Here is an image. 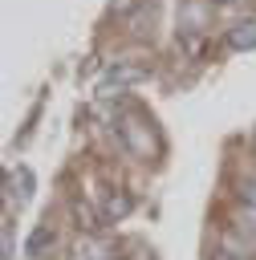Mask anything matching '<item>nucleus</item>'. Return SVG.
<instances>
[{"label":"nucleus","instance_id":"6e6552de","mask_svg":"<svg viewBox=\"0 0 256 260\" xmlns=\"http://www.w3.org/2000/svg\"><path fill=\"white\" fill-rule=\"evenodd\" d=\"M179 49H183L191 61H203V53H207V32H203V28H179Z\"/></svg>","mask_w":256,"mask_h":260},{"label":"nucleus","instance_id":"f8f14e48","mask_svg":"<svg viewBox=\"0 0 256 260\" xmlns=\"http://www.w3.org/2000/svg\"><path fill=\"white\" fill-rule=\"evenodd\" d=\"M252 154H256V130H252Z\"/></svg>","mask_w":256,"mask_h":260},{"label":"nucleus","instance_id":"20e7f679","mask_svg":"<svg viewBox=\"0 0 256 260\" xmlns=\"http://www.w3.org/2000/svg\"><path fill=\"white\" fill-rule=\"evenodd\" d=\"M223 45H228L232 53H248V49H256V12L244 16V20H236V24L223 32Z\"/></svg>","mask_w":256,"mask_h":260},{"label":"nucleus","instance_id":"f03ea898","mask_svg":"<svg viewBox=\"0 0 256 260\" xmlns=\"http://www.w3.org/2000/svg\"><path fill=\"white\" fill-rule=\"evenodd\" d=\"M146 77H150V69H146V65L118 61V65H110V69L102 73V81H98V93H102V98H114V89L122 93V89H130V85H142Z\"/></svg>","mask_w":256,"mask_h":260},{"label":"nucleus","instance_id":"9b49d317","mask_svg":"<svg viewBox=\"0 0 256 260\" xmlns=\"http://www.w3.org/2000/svg\"><path fill=\"white\" fill-rule=\"evenodd\" d=\"M207 260H252V256H240V252H228V248H211Z\"/></svg>","mask_w":256,"mask_h":260},{"label":"nucleus","instance_id":"39448f33","mask_svg":"<svg viewBox=\"0 0 256 260\" xmlns=\"http://www.w3.org/2000/svg\"><path fill=\"white\" fill-rule=\"evenodd\" d=\"M134 211V195L126 187H106V199H102V219H126Z\"/></svg>","mask_w":256,"mask_h":260},{"label":"nucleus","instance_id":"423d86ee","mask_svg":"<svg viewBox=\"0 0 256 260\" xmlns=\"http://www.w3.org/2000/svg\"><path fill=\"white\" fill-rule=\"evenodd\" d=\"M69 215H73V223H77L85 236H93V232L102 228V211H98L93 203H85L81 195H73V199H69Z\"/></svg>","mask_w":256,"mask_h":260},{"label":"nucleus","instance_id":"9d476101","mask_svg":"<svg viewBox=\"0 0 256 260\" xmlns=\"http://www.w3.org/2000/svg\"><path fill=\"white\" fill-rule=\"evenodd\" d=\"M232 191H236V203L240 207H252L256 211V175H240L232 183Z\"/></svg>","mask_w":256,"mask_h":260},{"label":"nucleus","instance_id":"ddd939ff","mask_svg":"<svg viewBox=\"0 0 256 260\" xmlns=\"http://www.w3.org/2000/svg\"><path fill=\"white\" fill-rule=\"evenodd\" d=\"M211 4H223V0H211Z\"/></svg>","mask_w":256,"mask_h":260},{"label":"nucleus","instance_id":"0eeeda50","mask_svg":"<svg viewBox=\"0 0 256 260\" xmlns=\"http://www.w3.org/2000/svg\"><path fill=\"white\" fill-rule=\"evenodd\" d=\"M53 244H57V228L45 219V223H37L33 236L24 240V256H45V252H53Z\"/></svg>","mask_w":256,"mask_h":260},{"label":"nucleus","instance_id":"1a4fd4ad","mask_svg":"<svg viewBox=\"0 0 256 260\" xmlns=\"http://www.w3.org/2000/svg\"><path fill=\"white\" fill-rule=\"evenodd\" d=\"M232 232H236L244 244L256 248V211H252V207H236V211H232Z\"/></svg>","mask_w":256,"mask_h":260},{"label":"nucleus","instance_id":"7ed1b4c3","mask_svg":"<svg viewBox=\"0 0 256 260\" xmlns=\"http://www.w3.org/2000/svg\"><path fill=\"white\" fill-rule=\"evenodd\" d=\"M33 187H37V175H33V167H12L8 171V183H4V191H8V203L16 207H24L28 199H33Z\"/></svg>","mask_w":256,"mask_h":260},{"label":"nucleus","instance_id":"f257e3e1","mask_svg":"<svg viewBox=\"0 0 256 260\" xmlns=\"http://www.w3.org/2000/svg\"><path fill=\"white\" fill-rule=\"evenodd\" d=\"M114 134L122 142V150L138 162H154L163 154V142H158V130H154V118L142 110V106H122L118 118H114Z\"/></svg>","mask_w":256,"mask_h":260}]
</instances>
